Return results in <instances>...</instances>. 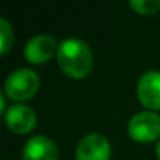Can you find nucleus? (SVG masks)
Here are the masks:
<instances>
[{
	"label": "nucleus",
	"mask_w": 160,
	"mask_h": 160,
	"mask_svg": "<svg viewBox=\"0 0 160 160\" xmlns=\"http://www.w3.org/2000/svg\"><path fill=\"white\" fill-rule=\"evenodd\" d=\"M57 63L64 75L74 80L85 78L94 64L91 47L80 38H66L58 44Z\"/></svg>",
	"instance_id": "1"
},
{
	"label": "nucleus",
	"mask_w": 160,
	"mask_h": 160,
	"mask_svg": "<svg viewBox=\"0 0 160 160\" xmlns=\"http://www.w3.org/2000/svg\"><path fill=\"white\" fill-rule=\"evenodd\" d=\"M41 85L39 75L30 68H19L13 71L5 80V96H8L16 104H24V101L32 99Z\"/></svg>",
	"instance_id": "2"
},
{
	"label": "nucleus",
	"mask_w": 160,
	"mask_h": 160,
	"mask_svg": "<svg viewBox=\"0 0 160 160\" xmlns=\"http://www.w3.org/2000/svg\"><path fill=\"white\" fill-rule=\"evenodd\" d=\"M129 137L137 143H152L160 140V115L151 110L135 113L127 124Z\"/></svg>",
	"instance_id": "3"
},
{
	"label": "nucleus",
	"mask_w": 160,
	"mask_h": 160,
	"mask_svg": "<svg viewBox=\"0 0 160 160\" xmlns=\"http://www.w3.org/2000/svg\"><path fill=\"white\" fill-rule=\"evenodd\" d=\"M112 144L102 133H88L78 141L75 160H110Z\"/></svg>",
	"instance_id": "4"
},
{
	"label": "nucleus",
	"mask_w": 160,
	"mask_h": 160,
	"mask_svg": "<svg viewBox=\"0 0 160 160\" xmlns=\"http://www.w3.org/2000/svg\"><path fill=\"white\" fill-rule=\"evenodd\" d=\"M5 124L11 132L18 135H25L36 127L38 116L30 105L13 104L5 112Z\"/></svg>",
	"instance_id": "5"
},
{
	"label": "nucleus",
	"mask_w": 160,
	"mask_h": 160,
	"mask_svg": "<svg viewBox=\"0 0 160 160\" xmlns=\"http://www.w3.org/2000/svg\"><path fill=\"white\" fill-rule=\"evenodd\" d=\"M137 98L151 112L160 110V71H146L137 83Z\"/></svg>",
	"instance_id": "6"
},
{
	"label": "nucleus",
	"mask_w": 160,
	"mask_h": 160,
	"mask_svg": "<svg viewBox=\"0 0 160 160\" xmlns=\"http://www.w3.org/2000/svg\"><path fill=\"white\" fill-rule=\"evenodd\" d=\"M58 44L52 35H36L30 38L24 47V57L32 64L47 63L53 53H57Z\"/></svg>",
	"instance_id": "7"
},
{
	"label": "nucleus",
	"mask_w": 160,
	"mask_h": 160,
	"mask_svg": "<svg viewBox=\"0 0 160 160\" xmlns=\"http://www.w3.org/2000/svg\"><path fill=\"white\" fill-rule=\"evenodd\" d=\"M22 160H58V148L49 137L35 135L24 144Z\"/></svg>",
	"instance_id": "8"
},
{
	"label": "nucleus",
	"mask_w": 160,
	"mask_h": 160,
	"mask_svg": "<svg viewBox=\"0 0 160 160\" xmlns=\"http://www.w3.org/2000/svg\"><path fill=\"white\" fill-rule=\"evenodd\" d=\"M13 44H14L13 27L5 18H0V55H7L13 47Z\"/></svg>",
	"instance_id": "9"
},
{
	"label": "nucleus",
	"mask_w": 160,
	"mask_h": 160,
	"mask_svg": "<svg viewBox=\"0 0 160 160\" xmlns=\"http://www.w3.org/2000/svg\"><path fill=\"white\" fill-rule=\"evenodd\" d=\"M129 5L140 16H154L160 10V0H130Z\"/></svg>",
	"instance_id": "10"
},
{
	"label": "nucleus",
	"mask_w": 160,
	"mask_h": 160,
	"mask_svg": "<svg viewBox=\"0 0 160 160\" xmlns=\"http://www.w3.org/2000/svg\"><path fill=\"white\" fill-rule=\"evenodd\" d=\"M0 112L5 115L7 108H5V93H0Z\"/></svg>",
	"instance_id": "11"
},
{
	"label": "nucleus",
	"mask_w": 160,
	"mask_h": 160,
	"mask_svg": "<svg viewBox=\"0 0 160 160\" xmlns=\"http://www.w3.org/2000/svg\"><path fill=\"white\" fill-rule=\"evenodd\" d=\"M155 154H157V157H158V160H160V140H158L157 144H155Z\"/></svg>",
	"instance_id": "12"
}]
</instances>
